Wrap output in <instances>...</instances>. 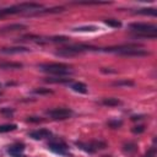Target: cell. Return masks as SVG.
Listing matches in <instances>:
<instances>
[{
  "mask_svg": "<svg viewBox=\"0 0 157 157\" xmlns=\"http://www.w3.org/2000/svg\"><path fill=\"white\" fill-rule=\"evenodd\" d=\"M48 148H49L52 152L58 153V155H63V156H67V155H69V147H67V145H66L64 141H61V140L49 142V144H48Z\"/></svg>",
  "mask_w": 157,
  "mask_h": 157,
  "instance_id": "obj_5",
  "label": "cell"
},
{
  "mask_svg": "<svg viewBox=\"0 0 157 157\" xmlns=\"http://www.w3.org/2000/svg\"><path fill=\"white\" fill-rule=\"evenodd\" d=\"M45 114L52 117L53 119L64 120V119H67L72 115V110L69 108H53V109H48L45 112Z\"/></svg>",
  "mask_w": 157,
  "mask_h": 157,
  "instance_id": "obj_4",
  "label": "cell"
},
{
  "mask_svg": "<svg viewBox=\"0 0 157 157\" xmlns=\"http://www.w3.org/2000/svg\"><path fill=\"white\" fill-rule=\"evenodd\" d=\"M97 29H99V28L96 26H82V27L72 28L71 31H74V32H96Z\"/></svg>",
  "mask_w": 157,
  "mask_h": 157,
  "instance_id": "obj_17",
  "label": "cell"
},
{
  "mask_svg": "<svg viewBox=\"0 0 157 157\" xmlns=\"http://www.w3.org/2000/svg\"><path fill=\"white\" fill-rule=\"evenodd\" d=\"M96 49H97L96 47L87 45V44H74V45L60 48L55 54L60 55V56H74V55H77L80 53L88 52V50H96Z\"/></svg>",
  "mask_w": 157,
  "mask_h": 157,
  "instance_id": "obj_2",
  "label": "cell"
},
{
  "mask_svg": "<svg viewBox=\"0 0 157 157\" xmlns=\"http://www.w3.org/2000/svg\"><path fill=\"white\" fill-rule=\"evenodd\" d=\"M27 121H29V123H39V121H42V119L38 118V117H28Z\"/></svg>",
  "mask_w": 157,
  "mask_h": 157,
  "instance_id": "obj_31",
  "label": "cell"
},
{
  "mask_svg": "<svg viewBox=\"0 0 157 157\" xmlns=\"http://www.w3.org/2000/svg\"><path fill=\"white\" fill-rule=\"evenodd\" d=\"M119 54L124 56H148L150 52L144 50V49H129V50L120 52Z\"/></svg>",
  "mask_w": 157,
  "mask_h": 157,
  "instance_id": "obj_9",
  "label": "cell"
},
{
  "mask_svg": "<svg viewBox=\"0 0 157 157\" xmlns=\"http://www.w3.org/2000/svg\"><path fill=\"white\" fill-rule=\"evenodd\" d=\"M29 137H32L33 140H43L45 137H49L52 135V132L48 130V129H38V130H34V131H31L29 134Z\"/></svg>",
  "mask_w": 157,
  "mask_h": 157,
  "instance_id": "obj_8",
  "label": "cell"
},
{
  "mask_svg": "<svg viewBox=\"0 0 157 157\" xmlns=\"http://www.w3.org/2000/svg\"><path fill=\"white\" fill-rule=\"evenodd\" d=\"M4 16H6L5 10H4V9H0V18H1V17H4Z\"/></svg>",
  "mask_w": 157,
  "mask_h": 157,
  "instance_id": "obj_34",
  "label": "cell"
},
{
  "mask_svg": "<svg viewBox=\"0 0 157 157\" xmlns=\"http://www.w3.org/2000/svg\"><path fill=\"white\" fill-rule=\"evenodd\" d=\"M134 13L137 15H148V16H156L157 11L153 7H144V9H137L136 11H134Z\"/></svg>",
  "mask_w": 157,
  "mask_h": 157,
  "instance_id": "obj_16",
  "label": "cell"
},
{
  "mask_svg": "<svg viewBox=\"0 0 157 157\" xmlns=\"http://www.w3.org/2000/svg\"><path fill=\"white\" fill-rule=\"evenodd\" d=\"M26 25L22 23H11L7 26H4L0 28V34H5V33H12V32H18V31H23L26 29Z\"/></svg>",
  "mask_w": 157,
  "mask_h": 157,
  "instance_id": "obj_7",
  "label": "cell"
},
{
  "mask_svg": "<svg viewBox=\"0 0 157 157\" xmlns=\"http://www.w3.org/2000/svg\"><path fill=\"white\" fill-rule=\"evenodd\" d=\"M17 129L16 124H4L0 125V132H9V131H13Z\"/></svg>",
  "mask_w": 157,
  "mask_h": 157,
  "instance_id": "obj_22",
  "label": "cell"
},
{
  "mask_svg": "<svg viewBox=\"0 0 157 157\" xmlns=\"http://www.w3.org/2000/svg\"><path fill=\"white\" fill-rule=\"evenodd\" d=\"M130 29L135 31L136 33H146V34H157V26L152 23H144V22H134L129 25Z\"/></svg>",
  "mask_w": 157,
  "mask_h": 157,
  "instance_id": "obj_3",
  "label": "cell"
},
{
  "mask_svg": "<svg viewBox=\"0 0 157 157\" xmlns=\"http://www.w3.org/2000/svg\"><path fill=\"white\" fill-rule=\"evenodd\" d=\"M91 144H92V146H93V148H94L96 151H97V150H103V148L107 147V144H105L104 141H101V140L91 141Z\"/></svg>",
  "mask_w": 157,
  "mask_h": 157,
  "instance_id": "obj_23",
  "label": "cell"
},
{
  "mask_svg": "<svg viewBox=\"0 0 157 157\" xmlns=\"http://www.w3.org/2000/svg\"><path fill=\"white\" fill-rule=\"evenodd\" d=\"M23 65L21 63H16V61H1L0 63V69H5V70H15V69H21Z\"/></svg>",
  "mask_w": 157,
  "mask_h": 157,
  "instance_id": "obj_11",
  "label": "cell"
},
{
  "mask_svg": "<svg viewBox=\"0 0 157 157\" xmlns=\"http://www.w3.org/2000/svg\"><path fill=\"white\" fill-rule=\"evenodd\" d=\"M75 145L78 147V148H81V150H83L85 152H88V153H94L96 152V150L93 148V146H92V144L90 142V144H87V142H75Z\"/></svg>",
  "mask_w": 157,
  "mask_h": 157,
  "instance_id": "obj_15",
  "label": "cell"
},
{
  "mask_svg": "<svg viewBox=\"0 0 157 157\" xmlns=\"http://www.w3.org/2000/svg\"><path fill=\"white\" fill-rule=\"evenodd\" d=\"M157 34H146V33H136L134 34V38H147V39H155Z\"/></svg>",
  "mask_w": 157,
  "mask_h": 157,
  "instance_id": "obj_27",
  "label": "cell"
},
{
  "mask_svg": "<svg viewBox=\"0 0 157 157\" xmlns=\"http://www.w3.org/2000/svg\"><path fill=\"white\" fill-rule=\"evenodd\" d=\"M48 42L63 43V42H69V38H67V37H64V36H59V37H52V38H48Z\"/></svg>",
  "mask_w": 157,
  "mask_h": 157,
  "instance_id": "obj_26",
  "label": "cell"
},
{
  "mask_svg": "<svg viewBox=\"0 0 157 157\" xmlns=\"http://www.w3.org/2000/svg\"><path fill=\"white\" fill-rule=\"evenodd\" d=\"M104 23L109 27H113V28H120L121 27V22L119 20H115V18H105Z\"/></svg>",
  "mask_w": 157,
  "mask_h": 157,
  "instance_id": "obj_19",
  "label": "cell"
},
{
  "mask_svg": "<svg viewBox=\"0 0 157 157\" xmlns=\"http://www.w3.org/2000/svg\"><path fill=\"white\" fill-rule=\"evenodd\" d=\"M64 11V7H53V9H45V10H39L37 12V15L39 13H58V12H61Z\"/></svg>",
  "mask_w": 157,
  "mask_h": 157,
  "instance_id": "obj_21",
  "label": "cell"
},
{
  "mask_svg": "<svg viewBox=\"0 0 157 157\" xmlns=\"http://www.w3.org/2000/svg\"><path fill=\"white\" fill-rule=\"evenodd\" d=\"M23 151H25V145L22 142L13 144L7 148V153L12 157H23Z\"/></svg>",
  "mask_w": 157,
  "mask_h": 157,
  "instance_id": "obj_6",
  "label": "cell"
},
{
  "mask_svg": "<svg viewBox=\"0 0 157 157\" xmlns=\"http://www.w3.org/2000/svg\"><path fill=\"white\" fill-rule=\"evenodd\" d=\"M107 125H108L109 128H112V129H118V128H120V126L123 125V121H121V120H118V119H115V120H109V121L107 123Z\"/></svg>",
  "mask_w": 157,
  "mask_h": 157,
  "instance_id": "obj_25",
  "label": "cell"
},
{
  "mask_svg": "<svg viewBox=\"0 0 157 157\" xmlns=\"http://www.w3.org/2000/svg\"><path fill=\"white\" fill-rule=\"evenodd\" d=\"M113 86H115V87H132V86H135V82L132 81V80H128V78H123V80H118V81H114L113 83H112Z\"/></svg>",
  "mask_w": 157,
  "mask_h": 157,
  "instance_id": "obj_12",
  "label": "cell"
},
{
  "mask_svg": "<svg viewBox=\"0 0 157 157\" xmlns=\"http://www.w3.org/2000/svg\"><path fill=\"white\" fill-rule=\"evenodd\" d=\"M71 90L78 93H87V86L83 82H74L71 83Z\"/></svg>",
  "mask_w": 157,
  "mask_h": 157,
  "instance_id": "obj_13",
  "label": "cell"
},
{
  "mask_svg": "<svg viewBox=\"0 0 157 157\" xmlns=\"http://www.w3.org/2000/svg\"><path fill=\"white\" fill-rule=\"evenodd\" d=\"M102 104L103 105H108V107H115V105H120L121 101L114 97H108V98H103L102 99Z\"/></svg>",
  "mask_w": 157,
  "mask_h": 157,
  "instance_id": "obj_14",
  "label": "cell"
},
{
  "mask_svg": "<svg viewBox=\"0 0 157 157\" xmlns=\"http://www.w3.org/2000/svg\"><path fill=\"white\" fill-rule=\"evenodd\" d=\"M39 70L44 71V72H49L53 75H58V76H69L72 74L71 71V66L64 63H50V64H39L38 65Z\"/></svg>",
  "mask_w": 157,
  "mask_h": 157,
  "instance_id": "obj_1",
  "label": "cell"
},
{
  "mask_svg": "<svg viewBox=\"0 0 157 157\" xmlns=\"http://www.w3.org/2000/svg\"><path fill=\"white\" fill-rule=\"evenodd\" d=\"M142 118H144V115H132V117H131V120L136 121V120H141Z\"/></svg>",
  "mask_w": 157,
  "mask_h": 157,
  "instance_id": "obj_32",
  "label": "cell"
},
{
  "mask_svg": "<svg viewBox=\"0 0 157 157\" xmlns=\"http://www.w3.org/2000/svg\"><path fill=\"white\" fill-rule=\"evenodd\" d=\"M13 112L15 110L12 108H2V109H0V113L1 114H5V115H12Z\"/></svg>",
  "mask_w": 157,
  "mask_h": 157,
  "instance_id": "obj_29",
  "label": "cell"
},
{
  "mask_svg": "<svg viewBox=\"0 0 157 157\" xmlns=\"http://www.w3.org/2000/svg\"><path fill=\"white\" fill-rule=\"evenodd\" d=\"M155 155H156V147L152 146V147L150 148V151L145 155V157H155Z\"/></svg>",
  "mask_w": 157,
  "mask_h": 157,
  "instance_id": "obj_30",
  "label": "cell"
},
{
  "mask_svg": "<svg viewBox=\"0 0 157 157\" xmlns=\"http://www.w3.org/2000/svg\"><path fill=\"white\" fill-rule=\"evenodd\" d=\"M137 150V145L135 142H126L123 145V151L126 153H132Z\"/></svg>",
  "mask_w": 157,
  "mask_h": 157,
  "instance_id": "obj_18",
  "label": "cell"
},
{
  "mask_svg": "<svg viewBox=\"0 0 157 157\" xmlns=\"http://www.w3.org/2000/svg\"><path fill=\"white\" fill-rule=\"evenodd\" d=\"M44 81L50 82V83H65V82H70V78H64V77H47Z\"/></svg>",
  "mask_w": 157,
  "mask_h": 157,
  "instance_id": "obj_20",
  "label": "cell"
},
{
  "mask_svg": "<svg viewBox=\"0 0 157 157\" xmlns=\"http://www.w3.org/2000/svg\"><path fill=\"white\" fill-rule=\"evenodd\" d=\"M145 131V126L144 125H135L131 128V132L132 134H142Z\"/></svg>",
  "mask_w": 157,
  "mask_h": 157,
  "instance_id": "obj_28",
  "label": "cell"
},
{
  "mask_svg": "<svg viewBox=\"0 0 157 157\" xmlns=\"http://www.w3.org/2000/svg\"><path fill=\"white\" fill-rule=\"evenodd\" d=\"M0 96H1V92H0Z\"/></svg>",
  "mask_w": 157,
  "mask_h": 157,
  "instance_id": "obj_35",
  "label": "cell"
},
{
  "mask_svg": "<svg viewBox=\"0 0 157 157\" xmlns=\"http://www.w3.org/2000/svg\"><path fill=\"white\" fill-rule=\"evenodd\" d=\"M27 52H29V48L27 47H10V48L0 49V53L2 54H20V53H27Z\"/></svg>",
  "mask_w": 157,
  "mask_h": 157,
  "instance_id": "obj_10",
  "label": "cell"
},
{
  "mask_svg": "<svg viewBox=\"0 0 157 157\" xmlns=\"http://www.w3.org/2000/svg\"><path fill=\"white\" fill-rule=\"evenodd\" d=\"M101 71H102V72H109V74H115V71H114V70H105L104 67H103V69H101Z\"/></svg>",
  "mask_w": 157,
  "mask_h": 157,
  "instance_id": "obj_33",
  "label": "cell"
},
{
  "mask_svg": "<svg viewBox=\"0 0 157 157\" xmlns=\"http://www.w3.org/2000/svg\"><path fill=\"white\" fill-rule=\"evenodd\" d=\"M33 93L36 94H53V91L50 88H44V87H38L33 90Z\"/></svg>",
  "mask_w": 157,
  "mask_h": 157,
  "instance_id": "obj_24",
  "label": "cell"
}]
</instances>
